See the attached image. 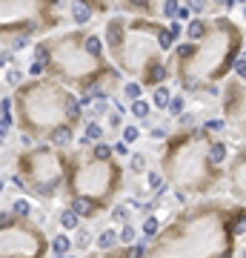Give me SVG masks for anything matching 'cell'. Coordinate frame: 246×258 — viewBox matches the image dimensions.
<instances>
[{
    "mask_svg": "<svg viewBox=\"0 0 246 258\" xmlns=\"http://www.w3.org/2000/svg\"><path fill=\"white\" fill-rule=\"evenodd\" d=\"M35 60L46 66L52 81L78 89L81 98L89 95L92 101H106L120 83V72L109 60L103 37L89 29L40 40L35 46Z\"/></svg>",
    "mask_w": 246,
    "mask_h": 258,
    "instance_id": "cell-4",
    "label": "cell"
},
{
    "mask_svg": "<svg viewBox=\"0 0 246 258\" xmlns=\"http://www.w3.org/2000/svg\"><path fill=\"white\" fill-rule=\"evenodd\" d=\"M103 141V124L100 121H89L86 124V132H83V143H100Z\"/></svg>",
    "mask_w": 246,
    "mask_h": 258,
    "instance_id": "cell-15",
    "label": "cell"
},
{
    "mask_svg": "<svg viewBox=\"0 0 246 258\" xmlns=\"http://www.w3.org/2000/svg\"><path fill=\"white\" fill-rule=\"evenodd\" d=\"M146 247L143 241L138 244H117L115 250H97V253H89L86 258H146Z\"/></svg>",
    "mask_w": 246,
    "mask_h": 258,
    "instance_id": "cell-12",
    "label": "cell"
},
{
    "mask_svg": "<svg viewBox=\"0 0 246 258\" xmlns=\"http://www.w3.org/2000/svg\"><path fill=\"white\" fill-rule=\"evenodd\" d=\"M9 60H12V52H9V49H0V69H6Z\"/></svg>",
    "mask_w": 246,
    "mask_h": 258,
    "instance_id": "cell-31",
    "label": "cell"
},
{
    "mask_svg": "<svg viewBox=\"0 0 246 258\" xmlns=\"http://www.w3.org/2000/svg\"><path fill=\"white\" fill-rule=\"evenodd\" d=\"M66 161L69 155L49 143L23 149V155L17 158L20 189H29L40 198H55L60 189H66Z\"/></svg>",
    "mask_w": 246,
    "mask_h": 258,
    "instance_id": "cell-8",
    "label": "cell"
},
{
    "mask_svg": "<svg viewBox=\"0 0 246 258\" xmlns=\"http://www.w3.org/2000/svg\"><path fill=\"white\" fill-rule=\"evenodd\" d=\"M152 104L158 106V109H169V104H172V95H169V89H166V83L164 86H158V89H152Z\"/></svg>",
    "mask_w": 246,
    "mask_h": 258,
    "instance_id": "cell-17",
    "label": "cell"
},
{
    "mask_svg": "<svg viewBox=\"0 0 246 258\" xmlns=\"http://www.w3.org/2000/svg\"><path fill=\"white\" fill-rule=\"evenodd\" d=\"M143 233L149 235V238H155V235L161 233V230H158V221H155V218H149V221L143 224Z\"/></svg>",
    "mask_w": 246,
    "mask_h": 258,
    "instance_id": "cell-29",
    "label": "cell"
},
{
    "mask_svg": "<svg viewBox=\"0 0 246 258\" xmlns=\"http://www.w3.org/2000/svg\"><path fill=\"white\" fill-rule=\"evenodd\" d=\"M135 241V227L132 224H123V230H120V244H132Z\"/></svg>",
    "mask_w": 246,
    "mask_h": 258,
    "instance_id": "cell-26",
    "label": "cell"
},
{
    "mask_svg": "<svg viewBox=\"0 0 246 258\" xmlns=\"http://www.w3.org/2000/svg\"><path fill=\"white\" fill-rule=\"evenodd\" d=\"M112 149H115L117 155H126V152H129V149H126V143H115V146H112Z\"/></svg>",
    "mask_w": 246,
    "mask_h": 258,
    "instance_id": "cell-34",
    "label": "cell"
},
{
    "mask_svg": "<svg viewBox=\"0 0 246 258\" xmlns=\"http://www.w3.org/2000/svg\"><path fill=\"white\" fill-rule=\"evenodd\" d=\"M86 244H89V235H86V233H81V235H78V241H75V247H78V250H83Z\"/></svg>",
    "mask_w": 246,
    "mask_h": 258,
    "instance_id": "cell-33",
    "label": "cell"
},
{
    "mask_svg": "<svg viewBox=\"0 0 246 258\" xmlns=\"http://www.w3.org/2000/svg\"><path fill=\"white\" fill-rule=\"evenodd\" d=\"M32 210H35V207H32V201H29V198H17L12 204V212L17 215V218H29V215H32Z\"/></svg>",
    "mask_w": 246,
    "mask_h": 258,
    "instance_id": "cell-21",
    "label": "cell"
},
{
    "mask_svg": "<svg viewBox=\"0 0 246 258\" xmlns=\"http://www.w3.org/2000/svg\"><path fill=\"white\" fill-rule=\"evenodd\" d=\"M120 12H129L132 17H146V20H177L180 0H115Z\"/></svg>",
    "mask_w": 246,
    "mask_h": 258,
    "instance_id": "cell-10",
    "label": "cell"
},
{
    "mask_svg": "<svg viewBox=\"0 0 246 258\" xmlns=\"http://www.w3.org/2000/svg\"><path fill=\"white\" fill-rule=\"evenodd\" d=\"M235 258H246V250H238V256Z\"/></svg>",
    "mask_w": 246,
    "mask_h": 258,
    "instance_id": "cell-36",
    "label": "cell"
},
{
    "mask_svg": "<svg viewBox=\"0 0 246 258\" xmlns=\"http://www.w3.org/2000/svg\"><path fill=\"white\" fill-rule=\"evenodd\" d=\"M49 238L29 218L0 212V258H46Z\"/></svg>",
    "mask_w": 246,
    "mask_h": 258,
    "instance_id": "cell-9",
    "label": "cell"
},
{
    "mask_svg": "<svg viewBox=\"0 0 246 258\" xmlns=\"http://www.w3.org/2000/svg\"><path fill=\"white\" fill-rule=\"evenodd\" d=\"M141 138V129L138 127H123V143H135Z\"/></svg>",
    "mask_w": 246,
    "mask_h": 258,
    "instance_id": "cell-24",
    "label": "cell"
},
{
    "mask_svg": "<svg viewBox=\"0 0 246 258\" xmlns=\"http://www.w3.org/2000/svg\"><path fill=\"white\" fill-rule=\"evenodd\" d=\"M123 192V166L117 158H94L92 152H75L66 161V195L86 201L97 215L106 212Z\"/></svg>",
    "mask_w": 246,
    "mask_h": 258,
    "instance_id": "cell-7",
    "label": "cell"
},
{
    "mask_svg": "<svg viewBox=\"0 0 246 258\" xmlns=\"http://www.w3.org/2000/svg\"><path fill=\"white\" fill-rule=\"evenodd\" d=\"M123 92H126V98H132V101H141V92H143V86L138 81H132L123 86Z\"/></svg>",
    "mask_w": 246,
    "mask_h": 258,
    "instance_id": "cell-22",
    "label": "cell"
},
{
    "mask_svg": "<svg viewBox=\"0 0 246 258\" xmlns=\"http://www.w3.org/2000/svg\"><path fill=\"white\" fill-rule=\"evenodd\" d=\"M109 127H112V129L123 127V112H120V106H117L115 112H112V115H109Z\"/></svg>",
    "mask_w": 246,
    "mask_h": 258,
    "instance_id": "cell-28",
    "label": "cell"
},
{
    "mask_svg": "<svg viewBox=\"0 0 246 258\" xmlns=\"http://www.w3.org/2000/svg\"><path fill=\"white\" fill-rule=\"evenodd\" d=\"M75 138V127H58L55 132H49V146H55V149H66Z\"/></svg>",
    "mask_w": 246,
    "mask_h": 258,
    "instance_id": "cell-14",
    "label": "cell"
},
{
    "mask_svg": "<svg viewBox=\"0 0 246 258\" xmlns=\"http://www.w3.org/2000/svg\"><path fill=\"white\" fill-rule=\"evenodd\" d=\"M83 121V104L69 86L37 78V81L20 83L14 92V124L23 135L32 138H49V132L58 127H75Z\"/></svg>",
    "mask_w": 246,
    "mask_h": 258,
    "instance_id": "cell-6",
    "label": "cell"
},
{
    "mask_svg": "<svg viewBox=\"0 0 246 258\" xmlns=\"http://www.w3.org/2000/svg\"><path fill=\"white\" fill-rule=\"evenodd\" d=\"M132 169H135L138 175L146 169V155H143V152H135V155H132Z\"/></svg>",
    "mask_w": 246,
    "mask_h": 258,
    "instance_id": "cell-25",
    "label": "cell"
},
{
    "mask_svg": "<svg viewBox=\"0 0 246 258\" xmlns=\"http://www.w3.org/2000/svg\"><path fill=\"white\" fill-rule=\"evenodd\" d=\"M103 43L117 72L129 75L146 89H158L172 78L169 55L177 40L164 20L112 17L106 20Z\"/></svg>",
    "mask_w": 246,
    "mask_h": 258,
    "instance_id": "cell-5",
    "label": "cell"
},
{
    "mask_svg": "<svg viewBox=\"0 0 246 258\" xmlns=\"http://www.w3.org/2000/svg\"><path fill=\"white\" fill-rule=\"evenodd\" d=\"M12 124H14V118H0V146L6 143V138H9V132H12Z\"/></svg>",
    "mask_w": 246,
    "mask_h": 258,
    "instance_id": "cell-23",
    "label": "cell"
},
{
    "mask_svg": "<svg viewBox=\"0 0 246 258\" xmlns=\"http://www.w3.org/2000/svg\"><path fill=\"white\" fill-rule=\"evenodd\" d=\"M149 112H152V104H149V101H132V115L138 118V121H146V118H149Z\"/></svg>",
    "mask_w": 246,
    "mask_h": 258,
    "instance_id": "cell-20",
    "label": "cell"
},
{
    "mask_svg": "<svg viewBox=\"0 0 246 258\" xmlns=\"http://www.w3.org/2000/svg\"><path fill=\"white\" fill-rule=\"evenodd\" d=\"M112 218H115V221H123V224H126V218H129V207L117 204L115 210H112Z\"/></svg>",
    "mask_w": 246,
    "mask_h": 258,
    "instance_id": "cell-27",
    "label": "cell"
},
{
    "mask_svg": "<svg viewBox=\"0 0 246 258\" xmlns=\"http://www.w3.org/2000/svg\"><path fill=\"white\" fill-rule=\"evenodd\" d=\"M246 35L232 17H192L177 40L169 66L183 95H221V86L244 58Z\"/></svg>",
    "mask_w": 246,
    "mask_h": 258,
    "instance_id": "cell-2",
    "label": "cell"
},
{
    "mask_svg": "<svg viewBox=\"0 0 246 258\" xmlns=\"http://www.w3.org/2000/svg\"><path fill=\"white\" fill-rule=\"evenodd\" d=\"M49 247H52V253H55L58 258H63V256H69L72 238H69V235H55V238L49 241Z\"/></svg>",
    "mask_w": 246,
    "mask_h": 258,
    "instance_id": "cell-16",
    "label": "cell"
},
{
    "mask_svg": "<svg viewBox=\"0 0 246 258\" xmlns=\"http://www.w3.org/2000/svg\"><path fill=\"white\" fill-rule=\"evenodd\" d=\"M229 143L212 127H180L166 135L161 146V175L177 192L186 195H209L226 181Z\"/></svg>",
    "mask_w": 246,
    "mask_h": 258,
    "instance_id": "cell-3",
    "label": "cell"
},
{
    "mask_svg": "<svg viewBox=\"0 0 246 258\" xmlns=\"http://www.w3.org/2000/svg\"><path fill=\"white\" fill-rule=\"evenodd\" d=\"M20 78H23V72H20V69H9V75H6V81L12 83V86H17Z\"/></svg>",
    "mask_w": 246,
    "mask_h": 258,
    "instance_id": "cell-30",
    "label": "cell"
},
{
    "mask_svg": "<svg viewBox=\"0 0 246 258\" xmlns=\"http://www.w3.org/2000/svg\"><path fill=\"white\" fill-rule=\"evenodd\" d=\"M180 106H183V98H175V101L169 104V109H172V115H180Z\"/></svg>",
    "mask_w": 246,
    "mask_h": 258,
    "instance_id": "cell-32",
    "label": "cell"
},
{
    "mask_svg": "<svg viewBox=\"0 0 246 258\" xmlns=\"http://www.w3.org/2000/svg\"><path fill=\"white\" fill-rule=\"evenodd\" d=\"M6 189V175H0V192Z\"/></svg>",
    "mask_w": 246,
    "mask_h": 258,
    "instance_id": "cell-35",
    "label": "cell"
},
{
    "mask_svg": "<svg viewBox=\"0 0 246 258\" xmlns=\"http://www.w3.org/2000/svg\"><path fill=\"white\" fill-rule=\"evenodd\" d=\"M226 184H229L232 198L246 207V141L235 149L226 164Z\"/></svg>",
    "mask_w": 246,
    "mask_h": 258,
    "instance_id": "cell-11",
    "label": "cell"
},
{
    "mask_svg": "<svg viewBox=\"0 0 246 258\" xmlns=\"http://www.w3.org/2000/svg\"><path fill=\"white\" fill-rule=\"evenodd\" d=\"M78 224H81V218H78V215H75V212H72L69 207H66V210L60 212V227H63L66 233H72V230H78Z\"/></svg>",
    "mask_w": 246,
    "mask_h": 258,
    "instance_id": "cell-19",
    "label": "cell"
},
{
    "mask_svg": "<svg viewBox=\"0 0 246 258\" xmlns=\"http://www.w3.org/2000/svg\"><path fill=\"white\" fill-rule=\"evenodd\" d=\"M69 17H72V23H78V26H86L89 20L94 17V9L86 3V0H72V6H69Z\"/></svg>",
    "mask_w": 246,
    "mask_h": 258,
    "instance_id": "cell-13",
    "label": "cell"
},
{
    "mask_svg": "<svg viewBox=\"0 0 246 258\" xmlns=\"http://www.w3.org/2000/svg\"><path fill=\"white\" fill-rule=\"evenodd\" d=\"M117 244H120V235H117V230H106V233L97 238V250H115Z\"/></svg>",
    "mask_w": 246,
    "mask_h": 258,
    "instance_id": "cell-18",
    "label": "cell"
},
{
    "mask_svg": "<svg viewBox=\"0 0 246 258\" xmlns=\"http://www.w3.org/2000/svg\"><path fill=\"white\" fill-rule=\"evenodd\" d=\"M246 235V207L221 198L189 204L146 247V258H235Z\"/></svg>",
    "mask_w": 246,
    "mask_h": 258,
    "instance_id": "cell-1",
    "label": "cell"
}]
</instances>
